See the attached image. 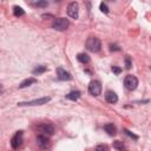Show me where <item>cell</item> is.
Instances as JSON below:
<instances>
[{
    "label": "cell",
    "mask_w": 151,
    "mask_h": 151,
    "mask_svg": "<svg viewBox=\"0 0 151 151\" xmlns=\"http://www.w3.org/2000/svg\"><path fill=\"white\" fill-rule=\"evenodd\" d=\"M88 92L92 96H99L101 92V84L99 80H92L88 85Z\"/></svg>",
    "instance_id": "6"
},
{
    "label": "cell",
    "mask_w": 151,
    "mask_h": 151,
    "mask_svg": "<svg viewBox=\"0 0 151 151\" xmlns=\"http://www.w3.org/2000/svg\"><path fill=\"white\" fill-rule=\"evenodd\" d=\"M131 66H132L131 59H130L129 55H126V58H125V67H126V68H131Z\"/></svg>",
    "instance_id": "22"
},
{
    "label": "cell",
    "mask_w": 151,
    "mask_h": 151,
    "mask_svg": "<svg viewBox=\"0 0 151 151\" xmlns=\"http://www.w3.org/2000/svg\"><path fill=\"white\" fill-rule=\"evenodd\" d=\"M77 59H78V61H80V63H83V64H87V63L90 61V57H88L86 53H79V54L77 55Z\"/></svg>",
    "instance_id": "15"
},
{
    "label": "cell",
    "mask_w": 151,
    "mask_h": 151,
    "mask_svg": "<svg viewBox=\"0 0 151 151\" xmlns=\"http://www.w3.org/2000/svg\"><path fill=\"white\" fill-rule=\"evenodd\" d=\"M68 25H70V22L66 18H58V19H54L52 27L57 31H65L68 27Z\"/></svg>",
    "instance_id": "4"
},
{
    "label": "cell",
    "mask_w": 151,
    "mask_h": 151,
    "mask_svg": "<svg viewBox=\"0 0 151 151\" xmlns=\"http://www.w3.org/2000/svg\"><path fill=\"white\" fill-rule=\"evenodd\" d=\"M125 131V133L129 136V137H131V138H133V139H138V136H136L134 133H132L131 131H129V130H124Z\"/></svg>",
    "instance_id": "23"
},
{
    "label": "cell",
    "mask_w": 151,
    "mask_h": 151,
    "mask_svg": "<svg viewBox=\"0 0 151 151\" xmlns=\"http://www.w3.org/2000/svg\"><path fill=\"white\" fill-rule=\"evenodd\" d=\"M37 143H38V145H39L40 147L46 149V147H48V145H50V139H48L47 136L39 134V136L37 137Z\"/></svg>",
    "instance_id": "10"
},
{
    "label": "cell",
    "mask_w": 151,
    "mask_h": 151,
    "mask_svg": "<svg viewBox=\"0 0 151 151\" xmlns=\"http://www.w3.org/2000/svg\"><path fill=\"white\" fill-rule=\"evenodd\" d=\"M80 96H81L80 91H71L68 94H66V98H67V99H70V100L76 101L77 99H79V98H80Z\"/></svg>",
    "instance_id": "14"
},
{
    "label": "cell",
    "mask_w": 151,
    "mask_h": 151,
    "mask_svg": "<svg viewBox=\"0 0 151 151\" xmlns=\"http://www.w3.org/2000/svg\"><path fill=\"white\" fill-rule=\"evenodd\" d=\"M2 92H4V87H2V85L0 84V94H1Z\"/></svg>",
    "instance_id": "26"
},
{
    "label": "cell",
    "mask_w": 151,
    "mask_h": 151,
    "mask_svg": "<svg viewBox=\"0 0 151 151\" xmlns=\"http://www.w3.org/2000/svg\"><path fill=\"white\" fill-rule=\"evenodd\" d=\"M46 70H47V67H46V66H44V65H39V66H37V67L32 71V73L37 76V74H41V73L46 72Z\"/></svg>",
    "instance_id": "16"
},
{
    "label": "cell",
    "mask_w": 151,
    "mask_h": 151,
    "mask_svg": "<svg viewBox=\"0 0 151 151\" xmlns=\"http://www.w3.org/2000/svg\"><path fill=\"white\" fill-rule=\"evenodd\" d=\"M22 131H17L15 134L12 137L11 139V145L13 149H18L21 144H22Z\"/></svg>",
    "instance_id": "8"
},
{
    "label": "cell",
    "mask_w": 151,
    "mask_h": 151,
    "mask_svg": "<svg viewBox=\"0 0 151 151\" xmlns=\"http://www.w3.org/2000/svg\"><path fill=\"white\" fill-rule=\"evenodd\" d=\"M94 151H109V147L105 144H99L94 147Z\"/></svg>",
    "instance_id": "19"
},
{
    "label": "cell",
    "mask_w": 151,
    "mask_h": 151,
    "mask_svg": "<svg viewBox=\"0 0 151 151\" xmlns=\"http://www.w3.org/2000/svg\"><path fill=\"white\" fill-rule=\"evenodd\" d=\"M120 71H122V70H120L119 67H116V66H112V72H114L116 74H119V73H120Z\"/></svg>",
    "instance_id": "24"
},
{
    "label": "cell",
    "mask_w": 151,
    "mask_h": 151,
    "mask_svg": "<svg viewBox=\"0 0 151 151\" xmlns=\"http://www.w3.org/2000/svg\"><path fill=\"white\" fill-rule=\"evenodd\" d=\"M32 4L37 7H46L47 6V1H33Z\"/></svg>",
    "instance_id": "20"
},
{
    "label": "cell",
    "mask_w": 151,
    "mask_h": 151,
    "mask_svg": "<svg viewBox=\"0 0 151 151\" xmlns=\"http://www.w3.org/2000/svg\"><path fill=\"white\" fill-rule=\"evenodd\" d=\"M113 147L117 149V150H119V151H123V150L125 149L123 142H120V140H114V142H113Z\"/></svg>",
    "instance_id": "18"
},
{
    "label": "cell",
    "mask_w": 151,
    "mask_h": 151,
    "mask_svg": "<svg viewBox=\"0 0 151 151\" xmlns=\"http://www.w3.org/2000/svg\"><path fill=\"white\" fill-rule=\"evenodd\" d=\"M105 99H106L107 103L114 104V103L118 101V96H117L116 92H113V91H106V93H105Z\"/></svg>",
    "instance_id": "11"
},
{
    "label": "cell",
    "mask_w": 151,
    "mask_h": 151,
    "mask_svg": "<svg viewBox=\"0 0 151 151\" xmlns=\"http://www.w3.org/2000/svg\"><path fill=\"white\" fill-rule=\"evenodd\" d=\"M124 85H125V87L127 90H134L137 87V85H138V79L134 76L129 74L124 79Z\"/></svg>",
    "instance_id": "5"
},
{
    "label": "cell",
    "mask_w": 151,
    "mask_h": 151,
    "mask_svg": "<svg viewBox=\"0 0 151 151\" xmlns=\"http://www.w3.org/2000/svg\"><path fill=\"white\" fill-rule=\"evenodd\" d=\"M13 14H14V17H21L25 14V11L20 6H14L13 7Z\"/></svg>",
    "instance_id": "17"
},
{
    "label": "cell",
    "mask_w": 151,
    "mask_h": 151,
    "mask_svg": "<svg viewBox=\"0 0 151 151\" xmlns=\"http://www.w3.org/2000/svg\"><path fill=\"white\" fill-rule=\"evenodd\" d=\"M51 100V97H41L34 100H29V101H20L18 103L19 106H35V105H44L47 104Z\"/></svg>",
    "instance_id": "2"
},
{
    "label": "cell",
    "mask_w": 151,
    "mask_h": 151,
    "mask_svg": "<svg viewBox=\"0 0 151 151\" xmlns=\"http://www.w3.org/2000/svg\"><path fill=\"white\" fill-rule=\"evenodd\" d=\"M37 131L40 133V134H42V136H52V134H54V132H55V129H54V126L53 125H51V124H40L38 127H37Z\"/></svg>",
    "instance_id": "3"
},
{
    "label": "cell",
    "mask_w": 151,
    "mask_h": 151,
    "mask_svg": "<svg viewBox=\"0 0 151 151\" xmlns=\"http://www.w3.org/2000/svg\"><path fill=\"white\" fill-rule=\"evenodd\" d=\"M67 14L73 18V19H77L78 15H79V5L78 2L73 1V2H70L68 6H67Z\"/></svg>",
    "instance_id": "7"
},
{
    "label": "cell",
    "mask_w": 151,
    "mask_h": 151,
    "mask_svg": "<svg viewBox=\"0 0 151 151\" xmlns=\"http://www.w3.org/2000/svg\"><path fill=\"white\" fill-rule=\"evenodd\" d=\"M38 80L35 79V78H27V79H25V80H22L21 83H20V85H19V88H24V87H27V86H29V85H32V84H35Z\"/></svg>",
    "instance_id": "13"
},
{
    "label": "cell",
    "mask_w": 151,
    "mask_h": 151,
    "mask_svg": "<svg viewBox=\"0 0 151 151\" xmlns=\"http://www.w3.org/2000/svg\"><path fill=\"white\" fill-rule=\"evenodd\" d=\"M100 11L104 12V13H109V7H107V5L104 4V2H101V4H100Z\"/></svg>",
    "instance_id": "21"
},
{
    "label": "cell",
    "mask_w": 151,
    "mask_h": 151,
    "mask_svg": "<svg viewBox=\"0 0 151 151\" xmlns=\"http://www.w3.org/2000/svg\"><path fill=\"white\" fill-rule=\"evenodd\" d=\"M104 130L107 132V134H110V136H114L116 133H117V129H116V126L112 124V123H109V124H105L104 125Z\"/></svg>",
    "instance_id": "12"
},
{
    "label": "cell",
    "mask_w": 151,
    "mask_h": 151,
    "mask_svg": "<svg viewBox=\"0 0 151 151\" xmlns=\"http://www.w3.org/2000/svg\"><path fill=\"white\" fill-rule=\"evenodd\" d=\"M101 47V42L97 37H90L86 40V48L91 52H98Z\"/></svg>",
    "instance_id": "1"
},
{
    "label": "cell",
    "mask_w": 151,
    "mask_h": 151,
    "mask_svg": "<svg viewBox=\"0 0 151 151\" xmlns=\"http://www.w3.org/2000/svg\"><path fill=\"white\" fill-rule=\"evenodd\" d=\"M55 72H57V76H58V78H59L60 80H71V79H72L71 73L67 72L66 70H64L63 67H58Z\"/></svg>",
    "instance_id": "9"
},
{
    "label": "cell",
    "mask_w": 151,
    "mask_h": 151,
    "mask_svg": "<svg viewBox=\"0 0 151 151\" xmlns=\"http://www.w3.org/2000/svg\"><path fill=\"white\" fill-rule=\"evenodd\" d=\"M110 50H111V51H119L120 48H119L117 45H110Z\"/></svg>",
    "instance_id": "25"
}]
</instances>
